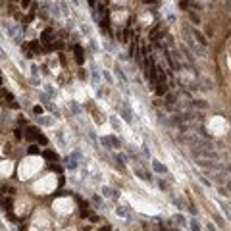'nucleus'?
Returning a JSON list of instances; mask_svg holds the SVG:
<instances>
[{"mask_svg":"<svg viewBox=\"0 0 231 231\" xmlns=\"http://www.w3.org/2000/svg\"><path fill=\"white\" fill-rule=\"evenodd\" d=\"M25 139H27V141H41L43 145L46 143V139H44V137H43V135H41L35 127H29L27 131H25Z\"/></svg>","mask_w":231,"mask_h":231,"instance_id":"obj_1","label":"nucleus"},{"mask_svg":"<svg viewBox=\"0 0 231 231\" xmlns=\"http://www.w3.org/2000/svg\"><path fill=\"white\" fill-rule=\"evenodd\" d=\"M100 143H102V145H106L108 148H119V146H122V143H119V141L116 139V137H102V139H100Z\"/></svg>","mask_w":231,"mask_h":231,"instance_id":"obj_2","label":"nucleus"},{"mask_svg":"<svg viewBox=\"0 0 231 231\" xmlns=\"http://www.w3.org/2000/svg\"><path fill=\"white\" fill-rule=\"evenodd\" d=\"M77 156H79V152H73L71 156H67V158H66V166L70 168V170H75V168H77V162H75Z\"/></svg>","mask_w":231,"mask_h":231,"instance_id":"obj_3","label":"nucleus"},{"mask_svg":"<svg viewBox=\"0 0 231 231\" xmlns=\"http://www.w3.org/2000/svg\"><path fill=\"white\" fill-rule=\"evenodd\" d=\"M187 43H189V46H191V48L195 50L198 56H204V46H198V44H197V43H195L193 39H187Z\"/></svg>","mask_w":231,"mask_h":231,"instance_id":"obj_4","label":"nucleus"},{"mask_svg":"<svg viewBox=\"0 0 231 231\" xmlns=\"http://www.w3.org/2000/svg\"><path fill=\"white\" fill-rule=\"evenodd\" d=\"M6 31H8V33L14 37V41H21V35H19V31L15 29L14 25H10V23H8V25H6Z\"/></svg>","mask_w":231,"mask_h":231,"instance_id":"obj_5","label":"nucleus"},{"mask_svg":"<svg viewBox=\"0 0 231 231\" xmlns=\"http://www.w3.org/2000/svg\"><path fill=\"white\" fill-rule=\"evenodd\" d=\"M102 193H104L106 198H118V195H119L118 191H114V189H110V187H102Z\"/></svg>","mask_w":231,"mask_h":231,"instance_id":"obj_6","label":"nucleus"},{"mask_svg":"<svg viewBox=\"0 0 231 231\" xmlns=\"http://www.w3.org/2000/svg\"><path fill=\"white\" fill-rule=\"evenodd\" d=\"M166 91H168V87H166L164 81H158V83H156V94H158V96L166 94Z\"/></svg>","mask_w":231,"mask_h":231,"instance_id":"obj_7","label":"nucleus"},{"mask_svg":"<svg viewBox=\"0 0 231 231\" xmlns=\"http://www.w3.org/2000/svg\"><path fill=\"white\" fill-rule=\"evenodd\" d=\"M152 168H154L156 173H168V168L164 164H160V162H152Z\"/></svg>","mask_w":231,"mask_h":231,"instance_id":"obj_8","label":"nucleus"},{"mask_svg":"<svg viewBox=\"0 0 231 231\" xmlns=\"http://www.w3.org/2000/svg\"><path fill=\"white\" fill-rule=\"evenodd\" d=\"M191 106L204 110V108H208V102H206V100H191Z\"/></svg>","mask_w":231,"mask_h":231,"instance_id":"obj_9","label":"nucleus"},{"mask_svg":"<svg viewBox=\"0 0 231 231\" xmlns=\"http://www.w3.org/2000/svg\"><path fill=\"white\" fill-rule=\"evenodd\" d=\"M193 33H195V37H197V41H198V43H200L202 46H206V44H208V41L204 39V35L200 33V31H197V29H195V31H193Z\"/></svg>","mask_w":231,"mask_h":231,"instance_id":"obj_10","label":"nucleus"},{"mask_svg":"<svg viewBox=\"0 0 231 231\" xmlns=\"http://www.w3.org/2000/svg\"><path fill=\"white\" fill-rule=\"evenodd\" d=\"M41 41H43L44 44H48L50 41H52V31H50V29H46L44 33H43V37H41Z\"/></svg>","mask_w":231,"mask_h":231,"instance_id":"obj_11","label":"nucleus"},{"mask_svg":"<svg viewBox=\"0 0 231 231\" xmlns=\"http://www.w3.org/2000/svg\"><path fill=\"white\" fill-rule=\"evenodd\" d=\"M75 60L79 62V64H83V50H81V46H75Z\"/></svg>","mask_w":231,"mask_h":231,"instance_id":"obj_12","label":"nucleus"},{"mask_svg":"<svg viewBox=\"0 0 231 231\" xmlns=\"http://www.w3.org/2000/svg\"><path fill=\"white\" fill-rule=\"evenodd\" d=\"M135 173H137V175H139V177H141L143 181H150V175H148V173H145L143 170H139V168L135 170Z\"/></svg>","mask_w":231,"mask_h":231,"instance_id":"obj_13","label":"nucleus"},{"mask_svg":"<svg viewBox=\"0 0 231 231\" xmlns=\"http://www.w3.org/2000/svg\"><path fill=\"white\" fill-rule=\"evenodd\" d=\"M220 208H222V212L225 214V218H227V220H229V222H231V210H229L227 206H225V204H223V202H220Z\"/></svg>","mask_w":231,"mask_h":231,"instance_id":"obj_14","label":"nucleus"},{"mask_svg":"<svg viewBox=\"0 0 231 231\" xmlns=\"http://www.w3.org/2000/svg\"><path fill=\"white\" fill-rule=\"evenodd\" d=\"M175 222H177V225H185V222H187V220H185V216L177 214V216H175Z\"/></svg>","mask_w":231,"mask_h":231,"instance_id":"obj_15","label":"nucleus"},{"mask_svg":"<svg viewBox=\"0 0 231 231\" xmlns=\"http://www.w3.org/2000/svg\"><path fill=\"white\" fill-rule=\"evenodd\" d=\"M37 119H39V123H41V125H50V123H52L48 118H41V116H37Z\"/></svg>","mask_w":231,"mask_h":231,"instance_id":"obj_16","label":"nucleus"},{"mask_svg":"<svg viewBox=\"0 0 231 231\" xmlns=\"http://www.w3.org/2000/svg\"><path fill=\"white\" fill-rule=\"evenodd\" d=\"M116 73H118V75H119V79H122V83H127V77L123 75V71L119 70V67H116Z\"/></svg>","mask_w":231,"mask_h":231,"instance_id":"obj_17","label":"nucleus"},{"mask_svg":"<svg viewBox=\"0 0 231 231\" xmlns=\"http://www.w3.org/2000/svg\"><path fill=\"white\" fill-rule=\"evenodd\" d=\"M44 156H46L48 160H58V156H56V154H54L52 150H46V152H44Z\"/></svg>","mask_w":231,"mask_h":231,"instance_id":"obj_18","label":"nucleus"},{"mask_svg":"<svg viewBox=\"0 0 231 231\" xmlns=\"http://www.w3.org/2000/svg\"><path fill=\"white\" fill-rule=\"evenodd\" d=\"M191 229H193V231H202V229H200V225H198V222H197V220H193V222H191Z\"/></svg>","mask_w":231,"mask_h":231,"instance_id":"obj_19","label":"nucleus"},{"mask_svg":"<svg viewBox=\"0 0 231 231\" xmlns=\"http://www.w3.org/2000/svg\"><path fill=\"white\" fill-rule=\"evenodd\" d=\"M123 118L127 119V122H133V114H131L129 110H123Z\"/></svg>","mask_w":231,"mask_h":231,"instance_id":"obj_20","label":"nucleus"},{"mask_svg":"<svg viewBox=\"0 0 231 231\" xmlns=\"http://www.w3.org/2000/svg\"><path fill=\"white\" fill-rule=\"evenodd\" d=\"M70 106H71V110H73V112H75L77 116H79V114H81V108H79V106H77V104H75V102H70Z\"/></svg>","mask_w":231,"mask_h":231,"instance_id":"obj_21","label":"nucleus"},{"mask_svg":"<svg viewBox=\"0 0 231 231\" xmlns=\"http://www.w3.org/2000/svg\"><path fill=\"white\" fill-rule=\"evenodd\" d=\"M189 18H191V21H195V23H200V18H198L197 14H193V12H191V14H189Z\"/></svg>","mask_w":231,"mask_h":231,"instance_id":"obj_22","label":"nucleus"},{"mask_svg":"<svg viewBox=\"0 0 231 231\" xmlns=\"http://www.w3.org/2000/svg\"><path fill=\"white\" fill-rule=\"evenodd\" d=\"M93 200H94V204H98L100 208L104 206V204H102V198H100V197H93Z\"/></svg>","mask_w":231,"mask_h":231,"instance_id":"obj_23","label":"nucleus"},{"mask_svg":"<svg viewBox=\"0 0 231 231\" xmlns=\"http://www.w3.org/2000/svg\"><path fill=\"white\" fill-rule=\"evenodd\" d=\"M29 4H31V0H21V8H29Z\"/></svg>","mask_w":231,"mask_h":231,"instance_id":"obj_24","label":"nucleus"},{"mask_svg":"<svg viewBox=\"0 0 231 231\" xmlns=\"http://www.w3.org/2000/svg\"><path fill=\"white\" fill-rule=\"evenodd\" d=\"M33 112H35L37 116H41V112H43V108H41V106H35V108H33Z\"/></svg>","mask_w":231,"mask_h":231,"instance_id":"obj_25","label":"nucleus"},{"mask_svg":"<svg viewBox=\"0 0 231 231\" xmlns=\"http://www.w3.org/2000/svg\"><path fill=\"white\" fill-rule=\"evenodd\" d=\"M112 125H114L116 129H119V122H118V119H116V118H112Z\"/></svg>","mask_w":231,"mask_h":231,"instance_id":"obj_26","label":"nucleus"},{"mask_svg":"<svg viewBox=\"0 0 231 231\" xmlns=\"http://www.w3.org/2000/svg\"><path fill=\"white\" fill-rule=\"evenodd\" d=\"M206 231H218V229L214 227V223H208V225H206Z\"/></svg>","mask_w":231,"mask_h":231,"instance_id":"obj_27","label":"nucleus"},{"mask_svg":"<svg viewBox=\"0 0 231 231\" xmlns=\"http://www.w3.org/2000/svg\"><path fill=\"white\" fill-rule=\"evenodd\" d=\"M29 152H31V154H39V148H37V146H31Z\"/></svg>","mask_w":231,"mask_h":231,"instance_id":"obj_28","label":"nucleus"},{"mask_svg":"<svg viewBox=\"0 0 231 231\" xmlns=\"http://www.w3.org/2000/svg\"><path fill=\"white\" fill-rule=\"evenodd\" d=\"M100 231H112V229H110V225H104V227H102Z\"/></svg>","mask_w":231,"mask_h":231,"instance_id":"obj_29","label":"nucleus"},{"mask_svg":"<svg viewBox=\"0 0 231 231\" xmlns=\"http://www.w3.org/2000/svg\"><path fill=\"white\" fill-rule=\"evenodd\" d=\"M0 58H6V54H4V50H2V46H0Z\"/></svg>","mask_w":231,"mask_h":231,"instance_id":"obj_30","label":"nucleus"},{"mask_svg":"<svg viewBox=\"0 0 231 231\" xmlns=\"http://www.w3.org/2000/svg\"><path fill=\"white\" fill-rule=\"evenodd\" d=\"M160 231H168V229H166V227H164V225H162V223H160Z\"/></svg>","mask_w":231,"mask_h":231,"instance_id":"obj_31","label":"nucleus"},{"mask_svg":"<svg viewBox=\"0 0 231 231\" xmlns=\"http://www.w3.org/2000/svg\"><path fill=\"white\" fill-rule=\"evenodd\" d=\"M145 2H146V4H152V2H156V0H145Z\"/></svg>","mask_w":231,"mask_h":231,"instance_id":"obj_32","label":"nucleus"},{"mask_svg":"<svg viewBox=\"0 0 231 231\" xmlns=\"http://www.w3.org/2000/svg\"><path fill=\"white\" fill-rule=\"evenodd\" d=\"M89 2H91V4H94V0H89Z\"/></svg>","mask_w":231,"mask_h":231,"instance_id":"obj_33","label":"nucleus"},{"mask_svg":"<svg viewBox=\"0 0 231 231\" xmlns=\"http://www.w3.org/2000/svg\"><path fill=\"white\" fill-rule=\"evenodd\" d=\"M0 85H2V77H0Z\"/></svg>","mask_w":231,"mask_h":231,"instance_id":"obj_34","label":"nucleus"}]
</instances>
